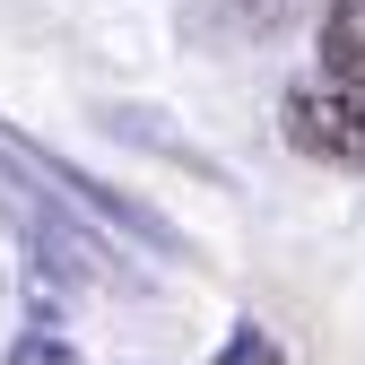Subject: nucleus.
<instances>
[{"instance_id":"nucleus-1","label":"nucleus","mask_w":365,"mask_h":365,"mask_svg":"<svg viewBox=\"0 0 365 365\" xmlns=\"http://www.w3.org/2000/svg\"><path fill=\"white\" fill-rule=\"evenodd\" d=\"M287 140L304 157H331V165H365V87L331 78V87H296L287 96Z\"/></svg>"},{"instance_id":"nucleus-2","label":"nucleus","mask_w":365,"mask_h":365,"mask_svg":"<svg viewBox=\"0 0 365 365\" xmlns=\"http://www.w3.org/2000/svg\"><path fill=\"white\" fill-rule=\"evenodd\" d=\"M322 70L365 87V0H339V9L322 18Z\"/></svg>"}]
</instances>
